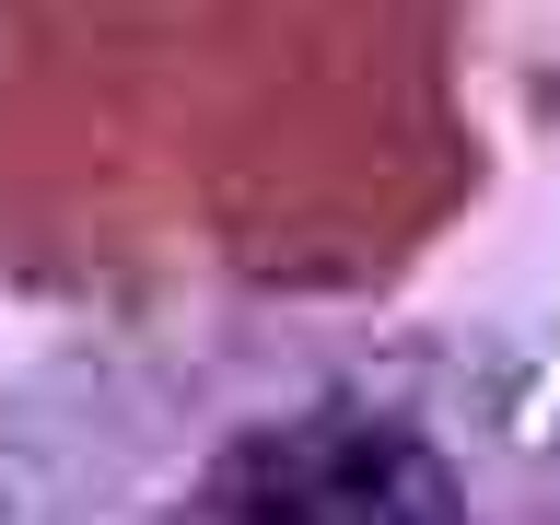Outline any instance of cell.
Segmentation results:
<instances>
[{"label":"cell","instance_id":"1","mask_svg":"<svg viewBox=\"0 0 560 525\" xmlns=\"http://www.w3.org/2000/svg\"><path fill=\"white\" fill-rule=\"evenodd\" d=\"M0 525H560V362L315 292L105 315L0 385Z\"/></svg>","mask_w":560,"mask_h":525}]
</instances>
